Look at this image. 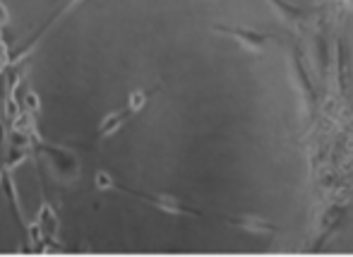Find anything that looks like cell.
Wrapping results in <instances>:
<instances>
[{
	"label": "cell",
	"mask_w": 353,
	"mask_h": 257,
	"mask_svg": "<svg viewBox=\"0 0 353 257\" xmlns=\"http://www.w3.org/2000/svg\"><path fill=\"white\" fill-rule=\"evenodd\" d=\"M74 0H0V41L10 61L32 48V43L65 12Z\"/></svg>",
	"instance_id": "cell-3"
},
{
	"label": "cell",
	"mask_w": 353,
	"mask_h": 257,
	"mask_svg": "<svg viewBox=\"0 0 353 257\" xmlns=\"http://www.w3.org/2000/svg\"><path fill=\"white\" fill-rule=\"evenodd\" d=\"M315 250L320 253H353V176L341 190L317 236Z\"/></svg>",
	"instance_id": "cell-5"
},
{
	"label": "cell",
	"mask_w": 353,
	"mask_h": 257,
	"mask_svg": "<svg viewBox=\"0 0 353 257\" xmlns=\"http://www.w3.org/2000/svg\"><path fill=\"white\" fill-rule=\"evenodd\" d=\"M293 19L279 0H197L103 130L37 161L296 250L315 219V113Z\"/></svg>",
	"instance_id": "cell-1"
},
{
	"label": "cell",
	"mask_w": 353,
	"mask_h": 257,
	"mask_svg": "<svg viewBox=\"0 0 353 257\" xmlns=\"http://www.w3.org/2000/svg\"><path fill=\"white\" fill-rule=\"evenodd\" d=\"M32 250V229L8 181H0V253L14 255Z\"/></svg>",
	"instance_id": "cell-4"
},
{
	"label": "cell",
	"mask_w": 353,
	"mask_h": 257,
	"mask_svg": "<svg viewBox=\"0 0 353 257\" xmlns=\"http://www.w3.org/2000/svg\"><path fill=\"white\" fill-rule=\"evenodd\" d=\"M279 3L293 14V17H310L317 10L325 8L330 0H279Z\"/></svg>",
	"instance_id": "cell-7"
},
{
	"label": "cell",
	"mask_w": 353,
	"mask_h": 257,
	"mask_svg": "<svg viewBox=\"0 0 353 257\" xmlns=\"http://www.w3.org/2000/svg\"><path fill=\"white\" fill-rule=\"evenodd\" d=\"M37 166L53 238L72 253H279L252 231Z\"/></svg>",
	"instance_id": "cell-2"
},
{
	"label": "cell",
	"mask_w": 353,
	"mask_h": 257,
	"mask_svg": "<svg viewBox=\"0 0 353 257\" xmlns=\"http://www.w3.org/2000/svg\"><path fill=\"white\" fill-rule=\"evenodd\" d=\"M336 72L341 99L353 121V0H341L336 22Z\"/></svg>",
	"instance_id": "cell-6"
}]
</instances>
